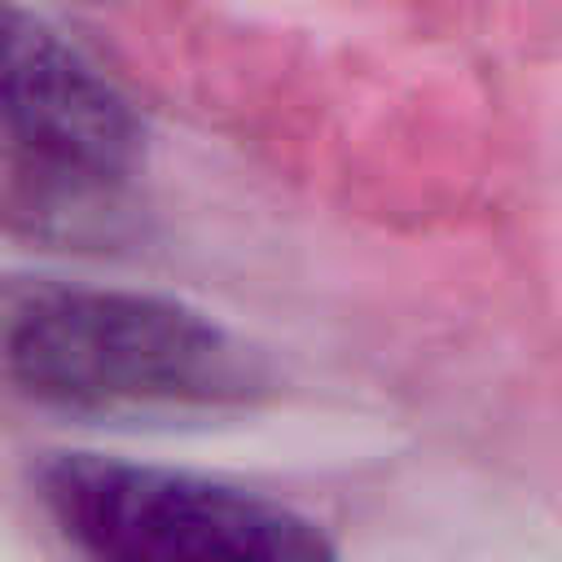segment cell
I'll return each instance as SVG.
<instances>
[{"label": "cell", "instance_id": "1", "mask_svg": "<svg viewBox=\"0 0 562 562\" xmlns=\"http://www.w3.org/2000/svg\"><path fill=\"white\" fill-rule=\"evenodd\" d=\"M0 373L79 413L211 408L259 382L246 347L211 316L162 294L48 277L0 285Z\"/></svg>", "mask_w": 562, "mask_h": 562}, {"label": "cell", "instance_id": "2", "mask_svg": "<svg viewBox=\"0 0 562 562\" xmlns=\"http://www.w3.org/2000/svg\"><path fill=\"white\" fill-rule=\"evenodd\" d=\"M140 123L123 88L57 26L0 4V215L83 233L123 198Z\"/></svg>", "mask_w": 562, "mask_h": 562}, {"label": "cell", "instance_id": "3", "mask_svg": "<svg viewBox=\"0 0 562 562\" xmlns=\"http://www.w3.org/2000/svg\"><path fill=\"white\" fill-rule=\"evenodd\" d=\"M40 501L83 562H338L312 518L184 470L61 452Z\"/></svg>", "mask_w": 562, "mask_h": 562}]
</instances>
